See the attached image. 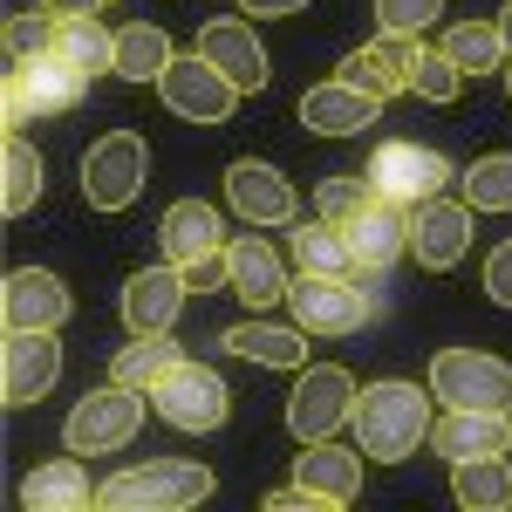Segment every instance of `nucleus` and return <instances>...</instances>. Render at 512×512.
I'll use <instances>...</instances> for the list:
<instances>
[{"mask_svg":"<svg viewBox=\"0 0 512 512\" xmlns=\"http://www.w3.org/2000/svg\"><path fill=\"white\" fill-rule=\"evenodd\" d=\"M355 444H362V458L369 465H403V458H417L424 451V437H431V403L417 383H369V390L355 396Z\"/></svg>","mask_w":512,"mask_h":512,"instance_id":"nucleus-1","label":"nucleus"},{"mask_svg":"<svg viewBox=\"0 0 512 512\" xmlns=\"http://www.w3.org/2000/svg\"><path fill=\"white\" fill-rule=\"evenodd\" d=\"M219 478L192 465V458H151V465H130V472L103 478L96 485V506L103 512H185L198 499H212Z\"/></svg>","mask_w":512,"mask_h":512,"instance_id":"nucleus-2","label":"nucleus"},{"mask_svg":"<svg viewBox=\"0 0 512 512\" xmlns=\"http://www.w3.org/2000/svg\"><path fill=\"white\" fill-rule=\"evenodd\" d=\"M151 410H158L171 431L205 437V431H219V424L233 417V390H226V376H219V369H205L198 355H185L158 390H151Z\"/></svg>","mask_w":512,"mask_h":512,"instance_id":"nucleus-3","label":"nucleus"},{"mask_svg":"<svg viewBox=\"0 0 512 512\" xmlns=\"http://www.w3.org/2000/svg\"><path fill=\"white\" fill-rule=\"evenodd\" d=\"M82 89H89V76L69 69V62L48 48L35 62H7V103H0V117H7V130H21L28 117H62V110L82 103Z\"/></svg>","mask_w":512,"mask_h":512,"instance_id":"nucleus-4","label":"nucleus"},{"mask_svg":"<svg viewBox=\"0 0 512 512\" xmlns=\"http://www.w3.org/2000/svg\"><path fill=\"white\" fill-rule=\"evenodd\" d=\"M144 403H151V396H144V390H123V383H110V390H89L76 410H69V424H62V444H69L76 458L123 451L130 437L144 431Z\"/></svg>","mask_w":512,"mask_h":512,"instance_id":"nucleus-5","label":"nucleus"},{"mask_svg":"<svg viewBox=\"0 0 512 512\" xmlns=\"http://www.w3.org/2000/svg\"><path fill=\"white\" fill-rule=\"evenodd\" d=\"M144 178H151V151H144L137 130H110V137H96V144L82 151V198H89L96 212L137 205Z\"/></svg>","mask_w":512,"mask_h":512,"instance_id":"nucleus-6","label":"nucleus"},{"mask_svg":"<svg viewBox=\"0 0 512 512\" xmlns=\"http://www.w3.org/2000/svg\"><path fill=\"white\" fill-rule=\"evenodd\" d=\"M431 396L451 403V410H512V362H499L485 349H437Z\"/></svg>","mask_w":512,"mask_h":512,"instance_id":"nucleus-7","label":"nucleus"},{"mask_svg":"<svg viewBox=\"0 0 512 512\" xmlns=\"http://www.w3.org/2000/svg\"><path fill=\"white\" fill-rule=\"evenodd\" d=\"M287 308H294V321L308 335H355L376 315V294H369V280H355V274H301L294 294H287Z\"/></svg>","mask_w":512,"mask_h":512,"instance_id":"nucleus-8","label":"nucleus"},{"mask_svg":"<svg viewBox=\"0 0 512 512\" xmlns=\"http://www.w3.org/2000/svg\"><path fill=\"white\" fill-rule=\"evenodd\" d=\"M355 376L342 362H315V369H301V383L287 396V431L294 444H315V437H335L342 424L355 417Z\"/></svg>","mask_w":512,"mask_h":512,"instance_id":"nucleus-9","label":"nucleus"},{"mask_svg":"<svg viewBox=\"0 0 512 512\" xmlns=\"http://www.w3.org/2000/svg\"><path fill=\"white\" fill-rule=\"evenodd\" d=\"M158 96H164V110L185 117V123H226L233 103H239V82L192 48V55H178V62L158 76Z\"/></svg>","mask_w":512,"mask_h":512,"instance_id":"nucleus-10","label":"nucleus"},{"mask_svg":"<svg viewBox=\"0 0 512 512\" xmlns=\"http://www.w3.org/2000/svg\"><path fill=\"white\" fill-rule=\"evenodd\" d=\"M62 328H7V349H0V396L7 410H28L62 383Z\"/></svg>","mask_w":512,"mask_h":512,"instance_id":"nucleus-11","label":"nucleus"},{"mask_svg":"<svg viewBox=\"0 0 512 512\" xmlns=\"http://www.w3.org/2000/svg\"><path fill=\"white\" fill-rule=\"evenodd\" d=\"M369 185L383 198H403V205H424L451 185V158L431 151V144H410V137H383L376 158H369Z\"/></svg>","mask_w":512,"mask_h":512,"instance_id":"nucleus-12","label":"nucleus"},{"mask_svg":"<svg viewBox=\"0 0 512 512\" xmlns=\"http://www.w3.org/2000/svg\"><path fill=\"white\" fill-rule=\"evenodd\" d=\"M465 253H472V205L465 198L437 192L424 205H410V260L424 274H451Z\"/></svg>","mask_w":512,"mask_h":512,"instance_id":"nucleus-13","label":"nucleus"},{"mask_svg":"<svg viewBox=\"0 0 512 512\" xmlns=\"http://www.w3.org/2000/svg\"><path fill=\"white\" fill-rule=\"evenodd\" d=\"M342 233H349V253H355V280H376V274H390L396 260L410 253V205L376 192V198H369V212L349 219Z\"/></svg>","mask_w":512,"mask_h":512,"instance_id":"nucleus-14","label":"nucleus"},{"mask_svg":"<svg viewBox=\"0 0 512 512\" xmlns=\"http://www.w3.org/2000/svg\"><path fill=\"white\" fill-rule=\"evenodd\" d=\"M294 485L321 499V506H355V492H362V444H335V437H315V444H301V458H294Z\"/></svg>","mask_w":512,"mask_h":512,"instance_id":"nucleus-15","label":"nucleus"},{"mask_svg":"<svg viewBox=\"0 0 512 512\" xmlns=\"http://www.w3.org/2000/svg\"><path fill=\"white\" fill-rule=\"evenodd\" d=\"M185 274L164 260V267H137V274L123 280V328L130 335H164L171 321H178V308H185Z\"/></svg>","mask_w":512,"mask_h":512,"instance_id":"nucleus-16","label":"nucleus"},{"mask_svg":"<svg viewBox=\"0 0 512 512\" xmlns=\"http://www.w3.org/2000/svg\"><path fill=\"white\" fill-rule=\"evenodd\" d=\"M0 321L7 328H62L69 321V287L48 267H14L0 280Z\"/></svg>","mask_w":512,"mask_h":512,"instance_id":"nucleus-17","label":"nucleus"},{"mask_svg":"<svg viewBox=\"0 0 512 512\" xmlns=\"http://www.w3.org/2000/svg\"><path fill=\"white\" fill-rule=\"evenodd\" d=\"M437 458L465 465V458H506L512 451V410H444L431 424Z\"/></svg>","mask_w":512,"mask_h":512,"instance_id":"nucleus-18","label":"nucleus"},{"mask_svg":"<svg viewBox=\"0 0 512 512\" xmlns=\"http://www.w3.org/2000/svg\"><path fill=\"white\" fill-rule=\"evenodd\" d=\"M376 117H383V96L349 89L342 76L315 82V89L301 96V123H308L315 137H362V130H376Z\"/></svg>","mask_w":512,"mask_h":512,"instance_id":"nucleus-19","label":"nucleus"},{"mask_svg":"<svg viewBox=\"0 0 512 512\" xmlns=\"http://www.w3.org/2000/svg\"><path fill=\"white\" fill-rule=\"evenodd\" d=\"M226 205H233L246 226H294V185L260 158H239L226 171Z\"/></svg>","mask_w":512,"mask_h":512,"instance_id":"nucleus-20","label":"nucleus"},{"mask_svg":"<svg viewBox=\"0 0 512 512\" xmlns=\"http://www.w3.org/2000/svg\"><path fill=\"white\" fill-rule=\"evenodd\" d=\"M198 55L219 62V69L239 82V96H260V89H267V48H260V35H253L239 14L205 21V28H198Z\"/></svg>","mask_w":512,"mask_h":512,"instance_id":"nucleus-21","label":"nucleus"},{"mask_svg":"<svg viewBox=\"0 0 512 512\" xmlns=\"http://www.w3.org/2000/svg\"><path fill=\"white\" fill-rule=\"evenodd\" d=\"M226 260H233V280H226V287H233L239 301H253V308H280V301L294 294V274H287V260H280L274 246L260 239V226H253L246 239H233Z\"/></svg>","mask_w":512,"mask_h":512,"instance_id":"nucleus-22","label":"nucleus"},{"mask_svg":"<svg viewBox=\"0 0 512 512\" xmlns=\"http://www.w3.org/2000/svg\"><path fill=\"white\" fill-rule=\"evenodd\" d=\"M158 239H164V260H171V267H192L205 253H226V219H219V205H205V198H178L158 219Z\"/></svg>","mask_w":512,"mask_h":512,"instance_id":"nucleus-23","label":"nucleus"},{"mask_svg":"<svg viewBox=\"0 0 512 512\" xmlns=\"http://www.w3.org/2000/svg\"><path fill=\"white\" fill-rule=\"evenodd\" d=\"M219 349L260 369H308V328L301 321H239L219 335Z\"/></svg>","mask_w":512,"mask_h":512,"instance_id":"nucleus-24","label":"nucleus"},{"mask_svg":"<svg viewBox=\"0 0 512 512\" xmlns=\"http://www.w3.org/2000/svg\"><path fill=\"white\" fill-rule=\"evenodd\" d=\"M21 506L28 512H89L96 506V485L82 472V458H55V465H35V472L21 478Z\"/></svg>","mask_w":512,"mask_h":512,"instance_id":"nucleus-25","label":"nucleus"},{"mask_svg":"<svg viewBox=\"0 0 512 512\" xmlns=\"http://www.w3.org/2000/svg\"><path fill=\"white\" fill-rule=\"evenodd\" d=\"M178 362H185V349L171 342V328H164V335H130V349H117V362H110V383L151 396Z\"/></svg>","mask_w":512,"mask_h":512,"instance_id":"nucleus-26","label":"nucleus"},{"mask_svg":"<svg viewBox=\"0 0 512 512\" xmlns=\"http://www.w3.org/2000/svg\"><path fill=\"white\" fill-rule=\"evenodd\" d=\"M171 62H178V48H171V35H164L158 21H130V28H117V76L123 82H158Z\"/></svg>","mask_w":512,"mask_h":512,"instance_id":"nucleus-27","label":"nucleus"},{"mask_svg":"<svg viewBox=\"0 0 512 512\" xmlns=\"http://www.w3.org/2000/svg\"><path fill=\"white\" fill-rule=\"evenodd\" d=\"M451 499L465 512H506L512 506V465L506 458H465V465H451Z\"/></svg>","mask_w":512,"mask_h":512,"instance_id":"nucleus-28","label":"nucleus"},{"mask_svg":"<svg viewBox=\"0 0 512 512\" xmlns=\"http://www.w3.org/2000/svg\"><path fill=\"white\" fill-rule=\"evenodd\" d=\"M55 55L82 69V76H117V35L96 21V14H82V21H62L55 28Z\"/></svg>","mask_w":512,"mask_h":512,"instance_id":"nucleus-29","label":"nucleus"},{"mask_svg":"<svg viewBox=\"0 0 512 512\" xmlns=\"http://www.w3.org/2000/svg\"><path fill=\"white\" fill-rule=\"evenodd\" d=\"M0 178H7V185H0V212L21 219V212L41 198V178H48V171H41V151L21 137V130H7V144H0Z\"/></svg>","mask_w":512,"mask_h":512,"instance_id":"nucleus-30","label":"nucleus"},{"mask_svg":"<svg viewBox=\"0 0 512 512\" xmlns=\"http://www.w3.org/2000/svg\"><path fill=\"white\" fill-rule=\"evenodd\" d=\"M444 55H451L465 76H492L512 48H506V35H499V21H451V28H444Z\"/></svg>","mask_w":512,"mask_h":512,"instance_id":"nucleus-31","label":"nucleus"},{"mask_svg":"<svg viewBox=\"0 0 512 512\" xmlns=\"http://www.w3.org/2000/svg\"><path fill=\"white\" fill-rule=\"evenodd\" d=\"M294 267L301 274H355V253H349V233L342 226H328V219H308V226H294Z\"/></svg>","mask_w":512,"mask_h":512,"instance_id":"nucleus-32","label":"nucleus"},{"mask_svg":"<svg viewBox=\"0 0 512 512\" xmlns=\"http://www.w3.org/2000/svg\"><path fill=\"white\" fill-rule=\"evenodd\" d=\"M335 76L349 82V89H369V96H383V103L410 89V76H403V62H396V55L383 48V41H376V48H349V55L335 62Z\"/></svg>","mask_w":512,"mask_h":512,"instance_id":"nucleus-33","label":"nucleus"},{"mask_svg":"<svg viewBox=\"0 0 512 512\" xmlns=\"http://www.w3.org/2000/svg\"><path fill=\"white\" fill-rule=\"evenodd\" d=\"M458 192L472 212H512V151H492L458 171Z\"/></svg>","mask_w":512,"mask_h":512,"instance_id":"nucleus-34","label":"nucleus"},{"mask_svg":"<svg viewBox=\"0 0 512 512\" xmlns=\"http://www.w3.org/2000/svg\"><path fill=\"white\" fill-rule=\"evenodd\" d=\"M410 96H424V103H458V96H465V69H458L444 48H417V62H410Z\"/></svg>","mask_w":512,"mask_h":512,"instance_id":"nucleus-35","label":"nucleus"},{"mask_svg":"<svg viewBox=\"0 0 512 512\" xmlns=\"http://www.w3.org/2000/svg\"><path fill=\"white\" fill-rule=\"evenodd\" d=\"M369 198H376L369 171H362V178H321V185H315V219L349 226V219H362V212H369Z\"/></svg>","mask_w":512,"mask_h":512,"instance_id":"nucleus-36","label":"nucleus"},{"mask_svg":"<svg viewBox=\"0 0 512 512\" xmlns=\"http://www.w3.org/2000/svg\"><path fill=\"white\" fill-rule=\"evenodd\" d=\"M55 28H62V21H55L48 7H41V14H14V21H7V62L48 55V48H55Z\"/></svg>","mask_w":512,"mask_h":512,"instance_id":"nucleus-37","label":"nucleus"},{"mask_svg":"<svg viewBox=\"0 0 512 512\" xmlns=\"http://www.w3.org/2000/svg\"><path fill=\"white\" fill-rule=\"evenodd\" d=\"M431 21H444V0H376L383 35H424Z\"/></svg>","mask_w":512,"mask_h":512,"instance_id":"nucleus-38","label":"nucleus"},{"mask_svg":"<svg viewBox=\"0 0 512 512\" xmlns=\"http://www.w3.org/2000/svg\"><path fill=\"white\" fill-rule=\"evenodd\" d=\"M226 246H233V239H226ZM178 274H185L192 294H212L219 280H233V260H226V253H205V260H192V267H178Z\"/></svg>","mask_w":512,"mask_h":512,"instance_id":"nucleus-39","label":"nucleus"},{"mask_svg":"<svg viewBox=\"0 0 512 512\" xmlns=\"http://www.w3.org/2000/svg\"><path fill=\"white\" fill-rule=\"evenodd\" d=\"M485 294H492L499 308H512V239H499L492 260H485Z\"/></svg>","mask_w":512,"mask_h":512,"instance_id":"nucleus-40","label":"nucleus"},{"mask_svg":"<svg viewBox=\"0 0 512 512\" xmlns=\"http://www.w3.org/2000/svg\"><path fill=\"white\" fill-rule=\"evenodd\" d=\"M321 499H308V492H301V485H287V492H274V499H267V512H315Z\"/></svg>","mask_w":512,"mask_h":512,"instance_id":"nucleus-41","label":"nucleus"},{"mask_svg":"<svg viewBox=\"0 0 512 512\" xmlns=\"http://www.w3.org/2000/svg\"><path fill=\"white\" fill-rule=\"evenodd\" d=\"M246 14H260V21H274V14H301L308 0H239Z\"/></svg>","mask_w":512,"mask_h":512,"instance_id":"nucleus-42","label":"nucleus"},{"mask_svg":"<svg viewBox=\"0 0 512 512\" xmlns=\"http://www.w3.org/2000/svg\"><path fill=\"white\" fill-rule=\"evenodd\" d=\"M41 7H48L55 21H82V14H96L103 0H41Z\"/></svg>","mask_w":512,"mask_h":512,"instance_id":"nucleus-43","label":"nucleus"},{"mask_svg":"<svg viewBox=\"0 0 512 512\" xmlns=\"http://www.w3.org/2000/svg\"><path fill=\"white\" fill-rule=\"evenodd\" d=\"M499 35H506V48H512V0L499 7Z\"/></svg>","mask_w":512,"mask_h":512,"instance_id":"nucleus-44","label":"nucleus"},{"mask_svg":"<svg viewBox=\"0 0 512 512\" xmlns=\"http://www.w3.org/2000/svg\"><path fill=\"white\" fill-rule=\"evenodd\" d=\"M506 96H512V69H506Z\"/></svg>","mask_w":512,"mask_h":512,"instance_id":"nucleus-45","label":"nucleus"}]
</instances>
